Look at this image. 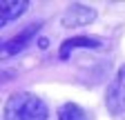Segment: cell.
<instances>
[{
  "label": "cell",
  "instance_id": "1",
  "mask_svg": "<svg viewBox=\"0 0 125 120\" xmlns=\"http://www.w3.org/2000/svg\"><path fill=\"white\" fill-rule=\"evenodd\" d=\"M2 116L5 120H47L49 109L38 96L29 91H18L7 98Z\"/></svg>",
  "mask_w": 125,
  "mask_h": 120
},
{
  "label": "cell",
  "instance_id": "2",
  "mask_svg": "<svg viewBox=\"0 0 125 120\" xmlns=\"http://www.w3.org/2000/svg\"><path fill=\"white\" fill-rule=\"evenodd\" d=\"M105 107L112 116H121L125 111V65L116 71L114 80L105 91Z\"/></svg>",
  "mask_w": 125,
  "mask_h": 120
},
{
  "label": "cell",
  "instance_id": "3",
  "mask_svg": "<svg viewBox=\"0 0 125 120\" xmlns=\"http://www.w3.org/2000/svg\"><path fill=\"white\" fill-rule=\"evenodd\" d=\"M94 20H96V9H92L87 5H81V2L69 5L67 11L62 13V18H60L62 27H67V29H72V27H83V25H89Z\"/></svg>",
  "mask_w": 125,
  "mask_h": 120
},
{
  "label": "cell",
  "instance_id": "4",
  "mask_svg": "<svg viewBox=\"0 0 125 120\" xmlns=\"http://www.w3.org/2000/svg\"><path fill=\"white\" fill-rule=\"evenodd\" d=\"M105 40L103 38H92V36H76V38H67L60 44L58 58L60 60H69V53L74 49H103Z\"/></svg>",
  "mask_w": 125,
  "mask_h": 120
},
{
  "label": "cell",
  "instance_id": "5",
  "mask_svg": "<svg viewBox=\"0 0 125 120\" xmlns=\"http://www.w3.org/2000/svg\"><path fill=\"white\" fill-rule=\"evenodd\" d=\"M38 27H40V25L34 22V25H29L25 31H20L18 36H13L11 40L2 42V58H9V56H13V53H18L20 49H25V47H27V42H29V38H31V36H36Z\"/></svg>",
  "mask_w": 125,
  "mask_h": 120
},
{
  "label": "cell",
  "instance_id": "6",
  "mask_svg": "<svg viewBox=\"0 0 125 120\" xmlns=\"http://www.w3.org/2000/svg\"><path fill=\"white\" fill-rule=\"evenodd\" d=\"M0 9H2V13H0V25H7L11 20H16L18 16H22V13L29 9V2L27 0H2L0 2Z\"/></svg>",
  "mask_w": 125,
  "mask_h": 120
},
{
  "label": "cell",
  "instance_id": "7",
  "mask_svg": "<svg viewBox=\"0 0 125 120\" xmlns=\"http://www.w3.org/2000/svg\"><path fill=\"white\" fill-rule=\"evenodd\" d=\"M58 120H87L85 111L76 102H65L58 107Z\"/></svg>",
  "mask_w": 125,
  "mask_h": 120
}]
</instances>
